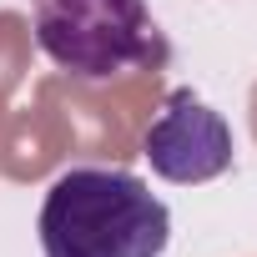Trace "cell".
Segmentation results:
<instances>
[{"instance_id":"cell-1","label":"cell","mask_w":257,"mask_h":257,"mask_svg":"<svg viewBox=\"0 0 257 257\" xmlns=\"http://www.w3.org/2000/svg\"><path fill=\"white\" fill-rule=\"evenodd\" d=\"M36 232L46 257H162L172 212L121 167H66L46 187Z\"/></svg>"},{"instance_id":"cell-3","label":"cell","mask_w":257,"mask_h":257,"mask_svg":"<svg viewBox=\"0 0 257 257\" xmlns=\"http://www.w3.org/2000/svg\"><path fill=\"white\" fill-rule=\"evenodd\" d=\"M142 157L152 162V172L162 182L197 187V182L222 177L232 167L237 147H232V126L222 111H212L192 91H172L142 137Z\"/></svg>"},{"instance_id":"cell-2","label":"cell","mask_w":257,"mask_h":257,"mask_svg":"<svg viewBox=\"0 0 257 257\" xmlns=\"http://www.w3.org/2000/svg\"><path fill=\"white\" fill-rule=\"evenodd\" d=\"M41 56L86 86L167 66L172 46L147 0H31Z\"/></svg>"}]
</instances>
